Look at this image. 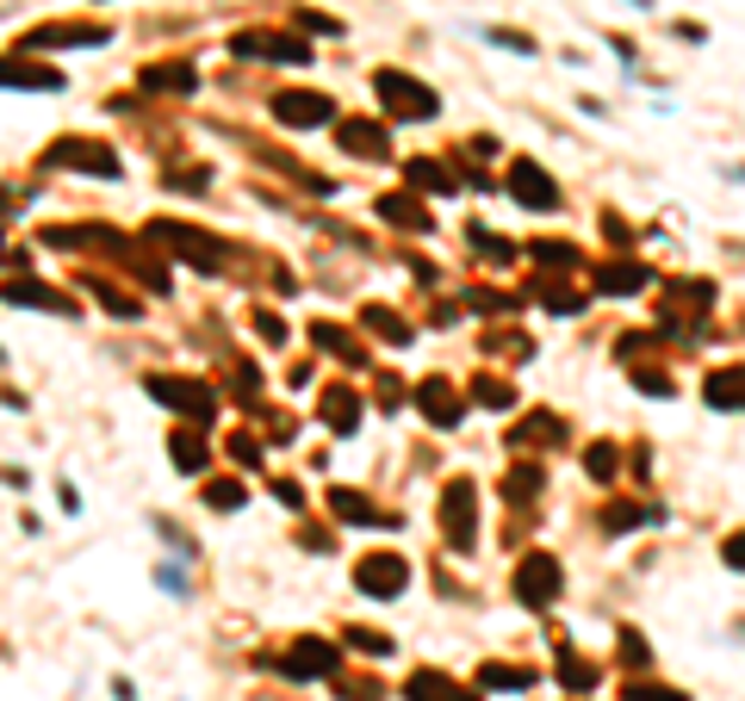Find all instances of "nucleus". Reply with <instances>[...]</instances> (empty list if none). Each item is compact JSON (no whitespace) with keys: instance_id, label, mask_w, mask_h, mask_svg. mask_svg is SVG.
Returning a JSON list of instances; mask_svg holds the SVG:
<instances>
[{"instance_id":"nucleus-46","label":"nucleus","mask_w":745,"mask_h":701,"mask_svg":"<svg viewBox=\"0 0 745 701\" xmlns=\"http://www.w3.org/2000/svg\"><path fill=\"white\" fill-rule=\"evenodd\" d=\"M640 701H690V695H677V689H634Z\"/></svg>"},{"instance_id":"nucleus-11","label":"nucleus","mask_w":745,"mask_h":701,"mask_svg":"<svg viewBox=\"0 0 745 701\" xmlns=\"http://www.w3.org/2000/svg\"><path fill=\"white\" fill-rule=\"evenodd\" d=\"M0 87H38V94H56V87H63V69L32 63V50H19V56H0Z\"/></svg>"},{"instance_id":"nucleus-18","label":"nucleus","mask_w":745,"mask_h":701,"mask_svg":"<svg viewBox=\"0 0 745 701\" xmlns=\"http://www.w3.org/2000/svg\"><path fill=\"white\" fill-rule=\"evenodd\" d=\"M330 509L342 515V522H354V528H392V522H397V515L373 509V503H366L361 491H330Z\"/></svg>"},{"instance_id":"nucleus-24","label":"nucleus","mask_w":745,"mask_h":701,"mask_svg":"<svg viewBox=\"0 0 745 701\" xmlns=\"http://www.w3.org/2000/svg\"><path fill=\"white\" fill-rule=\"evenodd\" d=\"M311 342L323 348V354H335V360H349V367H361V342H354L349 329H335V323H311Z\"/></svg>"},{"instance_id":"nucleus-21","label":"nucleus","mask_w":745,"mask_h":701,"mask_svg":"<svg viewBox=\"0 0 745 701\" xmlns=\"http://www.w3.org/2000/svg\"><path fill=\"white\" fill-rule=\"evenodd\" d=\"M708 404L714 410H745V367H721V373H708Z\"/></svg>"},{"instance_id":"nucleus-30","label":"nucleus","mask_w":745,"mask_h":701,"mask_svg":"<svg viewBox=\"0 0 745 701\" xmlns=\"http://www.w3.org/2000/svg\"><path fill=\"white\" fill-rule=\"evenodd\" d=\"M466 243H478V255H485V261H516V243H504V236H492V230H466Z\"/></svg>"},{"instance_id":"nucleus-1","label":"nucleus","mask_w":745,"mask_h":701,"mask_svg":"<svg viewBox=\"0 0 745 701\" xmlns=\"http://www.w3.org/2000/svg\"><path fill=\"white\" fill-rule=\"evenodd\" d=\"M373 94H380L385 106H392V118H435V112H442L435 87L411 81L404 69H380V75H373Z\"/></svg>"},{"instance_id":"nucleus-26","label":"nucleus","mask_w":745,"mask_h":701,"mask_svg":"<svg viewBox=\"0 0 745 701\" xmlns=\"http://www.w3.org/2000/svg\"><path fill=\"white\" fill-rule=\"evenodd\" d=\"M366 329H373V336H385L392 348H411V323H404L397 311H385V305H366Z\"/></svg>"},{"instance_id":"nucleus-36","label":"nucleus","mask_w":745,"mask_h":701,"mask_svg":"<svg viewBox=\"0 0 745 701\" xmlns=\"http://www.w3.org/2000/svg\"><path fill=\"white\" fill-rule=\"evenodd\" d=\"M206 503H211V509H242V484H237V478L206 484Z\"/></svg>"},{"instance_id":"nucleus-15","label":"nucleus","mask_w":745,"mask_h":701,"mask_svg":"<svg viewBox=\"0 0 745 701\" xmlns=\"http://www.w3.org/2000/svg\"><path fill=\"white\" fill-rule=\"evenodd\" d=\"M106 25H69V19H63V25H38V32L32 38H25V44H19V50H50V44H63V50H75V44H106Z\"/></svg>"},{"instance_id":"nucleus-4","label":"nucleus","mask_w":745,"mask_h":701,"mask_svg":"<svg viewBox=\"0 0 745 701\" xmlns=\"http://www.w3.org/2000/svg\"><path fill=\"white\" fill-rule=\"evenodd\" d=\"M149 398L168 404V410H180L187 422H211V416H218V398H211V385H199V379L156 373V379H149Z\"/></svg>"},{"instance_id":"nucleus-6","label":"nucleus","mask_w":745,"mask_h":701,"mask_svg":"<svg viewBox=\"0 0 745 701\" xmlns=\"http://www.w3.org/2000/svg\"><path fill=\"white\" fill-rule=\"evenodd\" d=\"M516 602H528V608L559 602V559L553 553H528V559L516 565Z\"/></svg>"},{"instance_id":"nucleus-14","label":"nucleus","mask_w":745,"mask_h":701,"mask_svg":"<svg viewBox=\"0 0 745 701\" xmlns=\"http://www.w3.org/2000/svg\"><path fill=\"white\" fill-rule=\"evenodd\" d=\"M237 50L242 56H261V63H311V50L299 38H280V32H242Z\"/></svg>"},{"instance_id":"nucleus-29","label":"nucleus","mask_w":745,"mask_h":701,"mask_svg":"<svg viewBox=\"0 0 745 701\" xmlns=\"http://www.w3.org/2000/svg\"><path fill=\"white\" fill-rule=\"evenodd\" d=\"M168 453H175L180 472H206V441H199V435H175V441H168Z\"/></svg>"},{"instance_id":"nucleus-13","label":"nucleus","mask_w":745,"mask_h":701,"mask_svg":"<svg viewBox=\"0 0 745 701\" xmlns=\"http://www.w3.org/2000/svg\"><path fill=\"white\" fill-rule=\"evenodd\" d=\"M335 137H342V150H349V156H366V162L392 156V137H385V125H373V118H342V125H335Z\"/></svg>"},{"instance_id":"nucleus-16","label":"nucleus","mask_w":745,"mask_h":701,"mask_svg":"<svg viewBox=\"0 0 745 701\" xmlns=\"http://www.w3.org/2000/svg\"><path fill=\"white\" fill-rule=\"evenodd\" d=\"M416 404H423V416L435 422V429H454V422H461V398H454L447 379H423V385H416Z\"/></svg>"},{"instance_id":"nucleus-33","label":"nucleus","mask_w":745,"mask_h":701,"mask_svg":"<svg viewBox=\"0 0 745 701\" xmlns=\"http://www.w3.org/2000/svg\"><path fill=\"white\" fill-rule=\"evenodd\" d=\"M411 181L416 187H435V193H454V174L442 162H411Z\"/></svg>"},{"instance_id":"nucleus-10","label":"nucleus","mask_w":745,"mask_h":701,"mask_svg":"<svg viewBox=\"0 0 745 701\" xmlns=\"http://www.w3.org/2000/svg\"><path fill=\"white\" fill-rule=\"evenodd\" d=\"M509 193H516L528 212H553V205H559V181L540 168V162H528V156L509 168Z\"/></svg>"},{"instance_id":"nucleus-40","label":"nucleus","mask_w":745,"mask_h":701,"mask_svg":"<svg viewBox=\"0 0 745 701\" xmlns=\"http://www.w3.org/2000/svg\"><path fill=\"white\" fill-rule=\"evenodd\" d=\"M485 38H492V44H504V50H516V56H528V50H535V44H528L522 32H504V25H492V32H485Z\"/></svg>"},{"instance_id":"nucleus-41","label":"nucleus","mask_w":745,"mask_h":701,"mask_svg":"<svg viewBox=\"0 0 745 701\" xmlns=\"http://www.w3.org/2000/svg\"><path fill=\"white\" fill-rule=\"evenodd\" d=\"M255 329H261V336H268V342H286V323L273 311H255Z\"/></svg>"},{"instance_id":"nucleus-2","label":"nucleus","mask_w":745,"mask_h":701,"mask_svg":"<svg viewBox=\"0 0 745 701\" xmlns=\"http://www.w3.org/2000/svg\"><path fill=\"white\" fill-rule=\"evenodd\" d=\"M44 162H50V168L100 174V181H118V174H125V162L112 156L106 143H94V137H56V143L44 150Z\"/></svg>"},{"instance_id":"nucleus-35","label":"nucleus","mask_w":745,"mask_h":701,"mask_svg":"<svg viewBox=\"0 0 745 701\" xmlns=\"http://www.w3.org/2000/svg\"><path fill=\"white\" fill-rule=\"evenodd\" d=\"M584 472H590V478H615V447H609V441H597V447H590L584 453Z\"/></svg>"},{"instance_id":"nucleus-5","label":"nucleus","mask_w":745,"mask_h":701,"mask_svg":"<svg viewBox=\"0 0 745 701\" xmlns=\"http://www.w3.org/2000/svg\"><path fill=\"white\" fill-rule=\"evenodd\" d=\"M442 528L454 553H473V534H478V503H473V478H454L442 497Z\"/></svg>"},{"instance_id":"nucleus-37","label":"nucleus","mask_w":745,"mask_h":701,"mask_svg":"<svg viewBox=\"0 0 745 701\" xmlns=\"http://www.w3.org/2000/svg\"><path fill=\"white\" fill-rule=\"evenodd\" d=\"M634 522H659V509H640V503H615L609 509V528H634Z\"/></svg>"},{"instance_id":"nucleus-17","label":"nucleus","mask_w":745,"mask_h":701,"mask_svg":"<svg viewBox=\"0 0 745 701\" xmlns=\"http://www.w3.org/2000/svg\"><path fill=\"white\" fill-rule=\"evenodd\" d=\"M404 695L411 701H478L466 683H454V677H442V670H416L411 683H404Z\"/></svg>"},{"instance_id":"nucleus-27","label":"nucleus","mask_w":745,"mask_h":701,"mask_svg":"<svg viewBox=\"0 0 745 701\" xmlns=\"http://www.w3.org/2000/svg\"><path fill=\"white\" fill-rule=\"evenodd\" d=\"M535 670L528 664H478V689H528Z\"/></svg>"},{"instance_id":"nucleus-38","label":"nucleus","mask_w":745,"mask_h":701,"mask_svg":"<svg viewBox=\"0 0 745 701\" xmlns=\"http://www.w3.org/2000/svg\"><path fill=\"white\" fill-rule=\"evenodd\" d=\"M621 658H628L634 670H646V658H652V652H646V639H640L634 627H621Z\"/></svg>"},{"instance_id":"nucleus-23","label":"nucleus","mask_w":745,"mask_h":701,"mask_svg":"<svg viewBox=\"0 0 745 701\" xmlns=\"http://www.w3.org/2000/svg\"><path fill=\"white\" fill-rule=\"evenodd\" d=\"M547 441H566V422L559 416H547V410H535V416L509 435V447H547Z\"/></svg>"},{"instance_id":"nucleus-8","label":"nucleus","mask_w":745,"mask_h":701,"mask_svg":"<svg viewBox=\"0 0 745 701\" xmlns=\"http://www.w3.org/2000/svg\"><path fill=\"white\" fill-rule=\"evenodd\" d=\"M335 664H342V652H335V646H323V639H292V652L280 658V677L311 683V677H335Z\"/></svg>"},{"instance_id":"nucleus-19","label":"nucleus","mask_w":745,"mask_h":701,"mask_svg":"<svg viewBox=\"0 0 745 701\" xmlns=\"http://www.w3.org/2000/svg\"><path fill=\"white\" fill-rule=\"evenodd\" d=\"M318 410H323V422H330L335 435H354V422H361V398H354L349 385H330Z\"/></svg>"},{"instance_id":"nucleus-9","label":"nucleus","mask_w":745,"mask_h":701,"mask_svg":"<svg viewBox=\"0 0 745 701\" xmlns=\"http://www.w3.org/2000/svg\"><path fill=\"white\" fill-rule=\"evenodd\" d=\"M273 118L292 131H311V125H330L335 106L323 94H311V87H286V94H273Z\"/></svg>"},{"instance_id":"nucleus-44","label":"nucleus","mask_w":745,"mask_h":701,"mask_svg":"<svg viewBox=\"0 0 745 701\" xmlns=\"http://www.w3.org/2000/svg\"><path fill=\"white\" fill-rule=\"evenodd\" d=\"M727 565H733V571H745V534H733V540H727Z\"/></svg>"},{"instance_id":"nucleus-39","label":"nucleus","mask_w":745,"mask_h":701,"mask_svg":"<svg viewBox=\"0 0 745 701\" xmlns=\"http://www.w3.org/2000/svg\"><path fill=\"white\" fill-rule=\"evenodd\" d=\"M504 491H509V503H522V491H540V472H535V466H528V472H509Z\"/></svg>"},{"instance_id":"nucleus-45","label":"nucleus","mask_w":745,"mask_h":701,"mask_svg":"<svg viewBox=\"0 0 745 701\" xmlns=\"http://www.w3.org/2000/svg\"><path fill=\"white\" fill-rule=\"evenodd\" d=\"M273 497H280V503H286V509H299V503H304V497H299V484H286V478H280V484H273Z\"/></svg>"},{"instance_id":"nucleus-25","label":"nucleus","mask_w":745,"mask_h":701,"mask_svg":"<svg viewBox=\"0 0 745 701\" xmlns=\"http://www.w3.org/2000/svg\"><path fill=\"white\" fill-rule=\"evenodd\" d=\"M143 87H162V94H193V69L187 63H156V69H143Z\"/></svg>"},{"instance_id":"nucleus-43","label":"nucleus","mask_w":745,"mask_h":701,"mask_svg":"<svg viewBox=\"0 0 745 701\" xmlns=\"http://www.w3.org/2000/svg\"><path fill=\"white\" fill-rule=\"evenodd\" d=\"M230 453H237L242 466H255V460H261V447H255V441H249V435H237V441H230Z\"/></svg>"},{"instance_id":"nucleus-32","label":"nucleus","mask_w":745,"mask_h":701,"mask_svg":"<svg viewBox=\"0 0 745 701\" xmlns=\"http://www.w3.org/2000/svg\"><path fill=\"white\" fill-rule=\"evenodd\" d=\"M528 255H535L540 267H578V249H571V243H528Z\"/></svg>"},{"instance_id":"nucleus-28","label":"nucleus","mask_w":745,"mask_h":701,"mask_svg":"<svg viewBox=\"0 0 745 701\" xmlns=\"http://www.w3.org/2000/svg\"><path fill=\"white\" fill-rule=\"evenodd\" d=\"M559 683L566 689H597V664L578 652H559Z\"/></svg>"},{"instance_id":"nucleus-22","label":"nucleus","mask_w":745,"mask_h":701,"mask_svg":"<svg viewBox=\"0 0 745 701\" xmlns=\"http://www.w3.org/2000/svg\"><path fill=\"white\" fill-rule=\"evenodd\" d=\"M652 274L640 261H609V267H597V292H640V286H646Z\"/></svg>"},{"instance_id":"nucleus-42","label":"nucleus","mask_w":745,"mask_h":701,"mask_svg":"<svg viewBox=\"0 0 745 701\" xmlns=\"http://www.w3.org/2000/svg\"><path fill=\"white\" fill-rule=\"evenodd\" d=\"M473 305H478V311H509L516 298H509V292H473Z\"/></svg>"},{"instance_id":"nucleus-20","label":"nucleus","mask_w":745,"mask_h":701,"mask_svg":"<svg viewBox=\"0 0 745 701\" xmlns=\"http://www.w3.org/2000/svg\"><path fill=\"white\" fill-rule=\"evenodd\" d=\"M380 218L397 224V230H423V236L435 230V218H428V212L411 199V193H385V199H380Z\"/></svg>"},{"instance_id":"nucleus-12","label":"nucleus","mask_w":745,"mask_h":701,"mask_svg":"<svg viewBox=\"0 0 745 701\" xmlns=\"http://www.w3.org/2000/svg\"><path fill=\"white\" fill-rule=\"evenodd\" d=\"M0 298H7V305H19V311H56V317H75L81 311L75 298H63L56 286H38V280H7V286H0Z\"/></svg>"},{"instance_id":"nucleus-3","label":"nucleus","mask_w":745,"mask_h":701,"mask_svg":"<svg viewBox=\"0 0 745 701\" xmlns=\"http://www.w3.org/2000/svg\"><path fill=\"white\" fill-rule=\"evenodd\" d=\"M149 236L168 243V255L193 261L199 274H218V267H224V243H218V236H206V230H193V224H149Z\"/></svg>"},{"instance_id":"nucleus-7","label":"nucleus","mask_w":745,"mask_h":701,"mask_svg":"<svg viewBox=\"0 0 745 701\" xmlns=\"http://www.w3.org/2000/svg\"><path fill=\"white\" fill-rule=\"evenodd\" d=\"M354 584H361L366 596L392 602V596H404V584H411V565L397 559V553H366V559L354 565Z\"/></svg>"},{"instance_id":"nucleus-34","label":"nucleus","mask_w":745,"mask_h":701,"mask_svg":"<svg viewBox=\"0 0 745 701\" xmlns=\"http://www.w3.org/2000/svg\"><path fill=\"white\" fill-rule=\"evenodd\" d=\"M473 398H478V404H492V410H509V404H516V391H509L504 379H473Z\"/></svg>"},{"instance_id":"nucleus-31","label":"nucleus","mask_w":745,"mask_h":701,"mask_svg":"<svg viewBox=\"0 0 745 701\" xmlns=\"http://www.w3.org/2000/svg\"><path fill=\"white\" fill-rule=\"evenodd\" d=\"M349 646H354V652H366V658H392L397 652L392 633H366V627H349Z\"/></svg>"}]
</instances>
